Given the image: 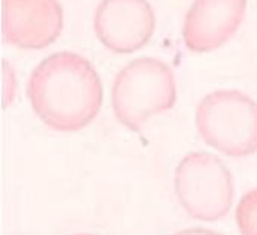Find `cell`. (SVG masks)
<instances>
[{
	"label": "cell",
	"mask_w": 257,
	"mask_h": 235,
	"mask_svg": "<svg viewBox=\"0 0 257 235\" xmlns=\"http://www.w3.org/2000/svg\"><path fill=\"white\" fill-rule=\"evenodd\" d=\"M234 217L240 235H257V188L240 197Z\"/></svg>",
	"instance_id": "obj_8"
},
{
	"label": "cell",
	"mask_w": 257,
	"mask_h": 235,
	"mask_svg": "<svg viewBox=\"0 0 257 235\" xmlns=\"http://www.w3.org/2000/svg\"><path fill=\"white\" fill-rule=\"evenodd\" d=\"M76 235H92V233H76Z\"/></svg>",
	"instance_id": "obj_11"
},
{
	"label": "cell",
	"mask_w": 257,
	"mask_h": 235,
	"mask_svg": "<svg viewBox=\"0 0 257 235\" xmlns=\"http://www.w3.org/2000/svg\"><path fill=\"white\" fill-rule=\"evenodd\" d=\"M26 94L35 114L49 128L77 132L97 117L103 103V84L89 59L61 50L35 65Z\"/></svg>",
	"instance_id": "obj_1"
},
{
	"label": "cell",
	"mask_w": 257,
	"mask_h": 235,
	"mask_svg": "<svg viewBox=\"0 0 257 235\" xmlns=\"http://www.w3.org/2000/svg\"><path fill=\"white\" fill-rule=\"evenodd\" d=\"M176 100L174 71L156 56H141L125 64L110 88L116 120L134 132H140L153 115L170 111Z\"/></svg>",
	"instance_id": "obj_2"
},
{
	"label": "cell",
	"mask_w": 257,
	"mask_h": 235,
	"mask_svg": "<svg viewBox=\"0 0 257 235\" xmlns=\"http://www.w3.org/2000/svg\"><path fill=\"white\" fill-rule=\"evenodd\" d=\"M174 235H222L216 230H210V229H204V227H189V229H183L179 230Z\"/></svg>",
	"instance_id": "obj_10"
},
{
	"label": "cell",
	"mask_w": 257,
	"mask_h": 235,
	"mask_svg": "<svg viewBox=\"0 0 257 235\" xmlns=\"http://www.w3.org/2000/svg\"><path fill=\"white\" fill-rule=\"evenodd\" d=\"M156 17L149 0H100L94 13L98 41L115 53L143 49L153 37Z\"/></svg>",
	"instance_id": "obj_5"
},
{
	"label": "cell",
	"mask_w": 257,
	"mask_h": 235,
	"mask_svg": "<svg viewBox=\"0 0 257 235\" xmlns=\"http://www.w3.org/2000/svg\"><path fill=\"white\" fill-rule=\"evenodd\" d=\"M62 28L59 0H2L4 38L19 49H46L56 41Z\"/></svg>",
	"instance_id": "obj_6"
},
{
	"label": "cell",
	"mask_w": 257,
	"mask_h": 235,
	"mask_svg": "<svg viewBox=\"0 0 257 235\" xmlns=\"http://www.w3.org/2000/svg\"><path fill=\"white\" fill-rule=\"evenodd\" d=\"M246 0H194L182 26L191 52L204 53L224 46L245 19Z\"/></svg>",
	"instance_id": "obj_7"
},
{
	"label": "cell",
	"mask_w": 257,
	"mask_h": 235,
	"mask_svg": "<svg viewBox=\"0 0 257 235\" xmlns=\"http://www.w3.org/2000/svg\"><path fill=\"white\" fill-rule=\"evenodd\" d=\"M14 81L16 77L13 68L7 61H4V105H8L14 96V88H16Z\"/></svg>",
	"instance_id": "obj_9"
},
{
	"label": "cell",
	"mask_w": 257,
	"mask_h": 235,
	"mask_svg": "<svg viewBox=\"0 0 257 235\" xmlns=\"http://www.w3.org/2000/svg\"><path fill=\"white\" fill-rule=\"evenodd\" d=\"M195 126L206 144L231 158L257 152V102L239 90H215L195 109Z\"/></svg>",
	"instance_id": "obj_3"
},
{
	"label": "cell",
	"mask_w": 257,
	"mask_h": 235,
	"mask_svg": "<svg viewBox=\"0 0 257 235\" xmlns=\"http://www.w3.org/2000/svg\"><path fill=\"white\" fill-rule=\"evenodd\" d=\"M174 190L186 214L201 221H216L228 214L234 199L228 167L209 152H189L174 173Z\"/></svg>",
	"instance_id": "obj_4"
}]
</instances>
